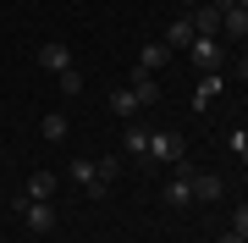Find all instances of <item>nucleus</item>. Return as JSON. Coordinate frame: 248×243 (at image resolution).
Instances as JSON below:
<instances>
[{"label":"nucleus","instance_id":"7ed1b4c3","mask_svg":"<svg viewBox=\"0 0 248 243\" xmlns=\"http://www.w3.org/2000/svg\"><path fill=\"white\" fill-rule=\"evenodd\" d=\"M187 55H193V66H199V72H221V39L199 33L193 45H187Z\"/></svg>","mask_w":248,"mask_h":243},{"label":"nucleus","instance_id":"20e7f679","mask_svg":"<svg viewBox=\"0 0 248 243\" xmlns=\"http://www.w3.org/2000/svg\"><path fill=\"white\" fill-rule=\"evenodd\" d=\"M39 66H45V72H66V66H72V50L61 45V39H45V45H39Z\"/></svg>","mask_w":248,"mask_h":243},{"label":"nucleus","instance_id":"ddd939ff","mask_svg":"<svg viewBox=\"0 0 248 243\" xmlns=\"http://www.w3.org/2000/svg\"><path fill=\"white\" fill-rule=\"evenodd\" d=\"M193 33H210L215 39V33H221V11H215V6H199L193 11Z\"/></svg>","mask_w":248,"mask_h":243},{"label":"nucleus","instance_id":"aec40b11","mask_svg":"<svg viewBox=\"0 0 248 243\" xmlns=\"http://www.w3.org/2000/svg\"><path fill=\"white\" fill-rule=\"evenodd\" d=\"M232 232H237V238H248V205L237 210V221H232Z\"/></svg>","mask_w":248,"mask_h":243},{"label":"nucleus","instance_id":"4468645a","mask_svg":"<svg viewBox=\"0 0 248 243\" xmlns=\"http://www.w3.org/2000/svg\"><path fill=\"white\" fill-rule=\"evenodd\" d=\"M66 127H72V122L61 116V111H50V116H45V122H39V133H45V138H50V144H61V138H66Z\"/></svg>","mask_w":248,"mask_h":243},{"label":"nucleus","instance_id":"0eeeda50","mask_svg":"<svg viewBox=\"0 0 248 243\" xmlns=\"http://www.w3.org/2000/svg\"><path fill=\"white\" fill-rule=\"evenodd\" d=\"M193 39H199V33H193V17H177V22L166 28V45H171V55H177V50H187Z\"/></svg>","mask_w":248,"mask_h":243},{"label":"nucleus","instance_id":"f8f14e48","mask_svg":"<svg viewBox=\"0 0 248 243\" xmlns=\"http://www.w3.org/2000/svg\"><path fill=\"white\" fill-rule=\"evenodd\" d=\"M110 111H116V116H138L143 105H138V94H133V89L122 83V89H110Z\"/></svg>","mask_w":248,"mask_h":243},{"label":"nucleus","instance_id":"39448f33","mask_svg":"<svg viewBox=\"0 0 248 243\" xmlns=\"http://www.w3.org/2000/svg\"><path fill=\"white\" fill-rule=\"evenodd\" d=\"M149 155H155V161H182V138L177 133H149Z\"/></svg>","mask_w":248,"mask_h":243},{"label":"nucleus","instance_id":"412c9836","mask_svg":"<svg viewBox=\"0 0 248 243\" xmlns=\"http://www.w3.org/2000/svg\"><path fill=\"white\" fill-rule=\"evenodd\" d=\"M210 6H215V11H221V17H226V11H232V0H210Z\"/></svg>","mask_w":248,"mask_h":243},{"label":"nucleus","instance_id":"423d86ee","mask_svg":"<svg viewBox=\"0 0 248 243\" xmlns=\"http://www.w3.org/2000/svg\"><path fill=\"white\" fill-rule=\"evenodd\" d=\"M127 89L138 94V105H143V111H149V105H160V83H155V72H143V66L133 72V83H127Z\"/></svg>","mask_w":248,"mask_h":243},{"label":"nucleus","instance_id":"9d476101","mask_svg":"<svg viewBox=\"0 0 248 243\" xmlns=\"http://www.w3.org/2000/svg\"><path fill=\"white\" fill-rule=\"evenodd\" d=\"M221 199V177H204V171H193V205H215Z\"/></svg>","mask_w":248,"mask_h":243},{"label":"nucleus","instance_id":"f257e3e1","mask_svg":"<svg viewBox=\"0 0 248 243\" xmlns=\"http://www.w3.org/2000/svg\"><path fill=\"white\" fill-rule=\"evenodd\" d=\"M11 210L28 221V232H55V205H50V199H28V194H17V199H11Z\"/></svg>","mask_w":248,"mask_h":243},{"label":"nucleus","instance_id":"b1692460","mask_svg":"<svg viewBox=\"0 0 248 243\" xmlns=\"http://www.w3.org/2000/svg\"><path fill=\"white\" fill-rule=\"evenodd\" d=\"M232 6H237V11H248V0H232Z\"/></svg>","mask_w":248,"mask_h":243},{"label":"nucleus","instance_id":"1a4fd4ad","mask_svg":"<svg viewBox=\"0 0 248 243\" xmlns=\"http://www.w3.org/2000/svg\"><path fill=\"white\" fill-rule=\"evenodd\" d=\"M166 61H171V45H166V39H155V45H143V55H138V66H143V72H160Z\"/></svg>","mask_w":248,"mask_h":243},{"label":"nucleus","instance_id":"f3484780","mask_svg":"<svg viewBox=\"0 0 248 243\" xmlns=\"http://www.w3.org/2000/svg\"><path fill=\"white\" fill-rule=\"evenodd\" d=\"M127 155H149V133L143 127H127Z\"/></svg>","mask_w":248,"mask_h":243},{"label":"nucleus","instance_id":"6ab92c4d","mask_svg":"<svg viewBox=\"0 0 248 243\" xmlns=\"http://www.w3.org/2000/svg\"><path fill=\"white\" fill-rule=\"evenodd\" d=\"M232 149H237V161L248 166V127H243V133H232Z\"/></svg>","mask_w":248,"mask_h":243},{"label":"nucleus","instance_id":"f03ea898","mask_svg":"<svg viewBox=\"0 0 248 243\" xmlns=\"http://www.w3.org/2000/svg\"><path fill=\"white\" fill-rule=\"evenodd\" d=\"M66 177L78 182V188L89 194V199H105V194H110V182L99 177V166H94V161H72V171H66Z\"/></svg>","mask_w":248,"mask_h":243},{"label":"nucleus","instance_id":"9b49d317","mask_svg":"<svg viewBox=\"0 0 248 243\" xmlns=\"http://www.w3.org/2000/svg\"><path fill=\"white\" fill-rule=\"evenodd\" d=\"M221 72H204V83H199V89H193V111H204V105H215V94H221Z\"/></svg>","mask_w":248,"mask_h":243},{"label":"nucleus","instance_id":"dca6fc26","mask_svg":"<svg viewBox=\"0 0 248 243\" xmlns=\"http://www.w3.org/2000/svg\"><path fill=\"white\" fill-rule=\"evenodd\" d=\"M55 83H61V94H83V72H78V66H66V72H55Z\"/></svg>","mask_w":248,"mask_h":243},{"label":"nucleus","instance_id":"a211bd4d","mask_svg":"<svg viewBox=\"0 0 248 243\" xmlns=\"http://www.w3.org/2000/svg\"><path fill=\"white\" fill-rule=\"evenodd\" d=\"M94 166H99V177H105V182L122 177V161H116V155H105V161H94Z\"/></svg>","mask_w":248,"mask_h":243},{"label":"nucleus","instance_id":"6e6552de","mask_svg":"<svg viewBox=\"0 0 248 243\" xmlns=\"http://www.w3.org/2000/svg\"><path fill=\"white\" fill-rule=\"evenodd\" d=\"M55 188H61V177H55V171H33V177H28V199H55Z\"/></svg>","mask_w":248,"mask_h":243},{"label":"nucleus","instance_id":"393cba45","mask_svg":"<svg viewBox=\"0 0 248 243\" xmlns=\"http://www.w3.org/2000/svg\"><path fill=\"white\" fill-rule=\"evenodd\" d=\"M182 6H199V0H182Z\"/></svg>","mask_w":248,"mask_h":243},{"label":"nucleus","instance_id":"5701e85b","mask_svg":"<svg viewBox=\"0 0 248 243\" xmlns=\"http://www.w3.org/2000/svg\"><path fill=\"white\" fill-rule=\"evenodd\" d=\"M221 243H248V238H237V232H226V238H221Z\"/></svg>","mask_w":248,"mask_h":243},{"label":"nucleus","instance_id":"2eb2a0df","mask_svg":"<svg viewBox=\"0 0 248 243\" xmlns=\"http://www.w3.org/2000/svg\"><path fill=\"white\" fill-rule=\"evenodd\" d=\"M221 28H226L232 39H248V11H237V6H232L226 17H221Z\"/></svg>","mask_w":248,"mask_h":243},{"label":"nucleus","instance_id":"4be33fe9","mask_svg":"<svg viewBox=\"0 0 248 243\" xmlns=\"http://www.w3.org/2000/svg\"><path fill=\"white\" fill-rule=\"evenodd\" d=\"M237 78H248V55H243V61H237Z\"/></svg>","mask_w":248,"mask_h":243}]
</instances>
